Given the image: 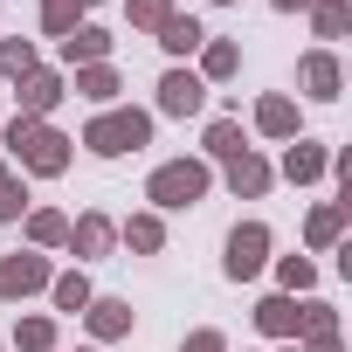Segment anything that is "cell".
<instances>
[{
    "label": "cell",
    "mask_w": 352,
    "mask_h": 352,
    "mask_svg": "<svg viewBox=\"0 0 352 352\" xmlns=\"http://www.w3.org/2000/svg\"><path fill=\"white\" fill-rule=\"evenodd\" d=\"M0 145H8L0 159H8L21 180H28V173H35V180H63L69 159H76V138L69 131H56L49 118H21V111L0 118Z\"/></svg>",
    "instance_id": "obj_1"
},
{
    "label": "cell",
    "mask_w": 352,
    "mask_h": 352,
    "mask_svg": "<svg viewBox=\"0 0 352 352\" xmlns=\"http://www.w3.org/2000/svg\"><path fill=\"white\" fill-rule=\"evenodd\" d=\"M208 194H214V166H208V159H159V166L145 173L152 214H187V208H201Z\"/></svg>",
    "instance_id": "obj_2"
},
{
    "label": "cell",
    "mask_w": 352,
    "mask_h": 352,
    "mask_svg": "<svg viewBox=\"0 0 352 352\" xmlns=\"http://www.w3.org/2000/svg\"><path fill=\"white\" fill-rule=\"evenodd\" d=\"M152 111H138V104H111V111H97L90 124H83V152L90 159H124V152H145L152 145Z\"/></svg>",
    "instance_id": "obj_3"
},
{
    "label": "cell",
    "mask_w": 352,
    "mask_h": 352,
    "mask_svg": "<svg viewBox=\"0 0 352 352\" xmlns=\"http://www.w3.org/2000/svg\"><path fill=\"white\" fill-rule=\"evenodd\" d=\"M270 256H276L270 221H235L228 242H221V276H228V283H256V276L270 270Z\"/></svg>",
    "instance_id": "obj_4"
},
{
    "label": "cell",
    "mask_w": 352,
    "mask_h": 352,
    "mask_svg": "<svg viewBox=\"0 0 352 352\" xmlns=\"http://www.w3.org/2000/svg\"><path fill=\"white\" fill-rule=\"evenodd\" d=\"M49 276H56V263H49L42 249H14V256H0V304H28V297H42Z\"/></svg>",
    "instance_id": "obj_5"
},
{
    "label": "cell",
    "mask_w": 352,
    "mask_h": 352,
    "mask_svg": "<svg viewBox=\"0 0 352 352\" xmlns=\"http://www.w3.org/2000/svg\"><path fill=\"white\" fill-rule=\"evenodd\" d=\"M111 249H118V221H111L104 208H83V214H69L63 256H76V270H83V263H104Z\"/></svg>",
    "instance_id": "obj_6"
},
{
    "label": "cell",
    "mask_w": 352,
    "mask_h": 352,
    "mask_svg": "<svg viewBox=\"0 0 352 352\" xmlns=\"http://www.w3.org/2000/svg\"><path fill=\"white\" fill-rule=\"evenodd\" d=\"M201 111H208V83L187 63H173L159 76V90H152V118H201Z\"/></svg>",
    "instance_id": "obj_7"
},
{
    "label": "cell",
    "mask_w": 352,
    "mask_h": 352,
    "mask_svg": "<svg viewBox=\"0 0 352 352\" xmlns=\"http://www.w3.org/2000/svg\"><path fill=\"white\" fill-rule=\"evenodd\" d=\"M249 124H256V138L290 145V138H304V104H297L290 90H263V97H256V111H249Z\"/></svg>",
    "instance_id": "obj_8"
},
{
    "label": "cell",
    "mask_w": 352,
    "mask_h": 352,
    "mask_svg": "<svg viewBox=\"0 0 352 352\" xmlns=\"http://www.w3.org/2000/svg\"><path fill=\"white\" fill-rule=\"evenodd\" d=\"M297 90H304L311 104H338V97H345V63H338V49H304V56H297Z\"/></svg>",
    "instance_id": "obj_9"
},
{
    "label": "cell",
    "mask_w": 352,
    "mask_h": 352,
    "mask_svg": "<svg viewBox=\"0 0 352 352\" xmlns=\"http://www.w3.org/2000/svg\"><path fill=\"white\" fill-rule=\"evenodd\" d=\"M63 97H69V76H63L56 63H35V69L14 83V111H21V118H49Z\"/></svg>",
    "instance_id": "obj_10"
},
{
    "label": "cell",
    "mask_w": 352,
    "mask_h": 352,
    "mask_svg": "<svg viewBox=\"0 0 352 352\" xmlns=\"http://www.w3.org/2000/svg\"><path fill=\"white\" fill-rule=\"evenodd\" d=\"M111 49H118V35H111V28H97V21H83V28H69V35L56 42V69L69 76V69H90V63H111Z\"/></svg>",
    "instance_id": "obj_11"
},
{
    "label": "cell",
    "mask_w": 352,
    "mask_h": 352,
    "mask_svg": "<svg viewBox=\"0 0 352 352\" xmlns=\"http://www.w3.org/2000/svg\"><path fill=\"white\" fill-rule=\"evenodd\" d=\"M324 166H331V145H324V138H290L283 159H276V180H290V187H318Z\"/></svg>",
    "instance_id": "obj_12"
},
{
    "label": "cell",
    "mask_w": 352,
    "mask_h": 352,
    "mask_svg": "<svg viewBox=\"0 0 352 352\" xmlns=\"http://www.w3.org/2000/svg\"><path fill=\"white\" fill-rule=\"evenodd\" d=\"M345 221H352V201H318L304 214V256H331L345 242Z\"/></svg>",
    "instance_id": "obj_13"
},
{
    "label": "cell",
    "mask_w": 352,
    "mask_h": 352,
    "mask_svg": "<svg viewBox=\"0 0 352 352\" xmlns=\"http://www.w3.org/2000/svg\"><path fill=\"white\" fill-rule=\"evenodd\" d=\"M83 324H90V345H118V338L138 331V311L124 297H90L83 304Z\"/></svg>",
    "instance_id": "obj_14"
},
{
    "label": "cell",
    "mask_w": 352,
    "mask_h": 352,
    "mask_svg": "<svg viewBox=\"0 0 352 352\" xmlns=\"http://www.w3.org/2000/svg\"><path fill=\"white\" fill-rule=\"evenodd\" d=\"M221 187H228L235 201H263V194L276 187V166H270V159H263V152L249 145L242 159H228V166H221Z\"/></svg>",
    "instance_id": "obj_15"
},
{
    "label": "cell",
    "mask_w": 352,
    "mask_h": 352,
    "mask_svg": "<svg viewBox=\"0 0 352 352\" xmlns=\"http://www.w3.org/2000/svg\"><path fill=\"white\" fill-rule=\"evenodd\" d=\"M194 76L214 90V83H235L242 76V42H228V35H208L201 42V56H194Z\"/></svg>",
    "instance_id": "obj_16"
},
{
    "label": "cell",
    "mask_w": 352,
    "mask_h": 352,
    "mask_svg": "<svg viewBox=\"0 0 352 352\" xmlns=\"http://www.w3.org/2000/svg\"><path fill=\"white\" fill-rule=\"evenodd\" d=\"M242 152H249V131H242V118H235V111L208 118V131H201V159H208V166H228V159H242Z\"/></svg>",
    "instance_id": "obj_17"
},
{
    "label": "cell",
    "mask_w": 352,
    "mask_h": 352,
    "mask_svg": "<svg viewBox=\"0 0 352 352\" xmlns=\"http://www.w3.org/2000/svg\"><path fill=\"white\" fill-rule=\"evenodd\" d=\"M42 297L56 304V318H83V304L97 297V283H90V270H76V263H69V270H56V276H49V290H42Z\"/></svg>",
    "instance_id": "obj_18"
},
{
    "label": "cell",
    "mask_w": 352,
    "mask_h": 352,
    "mask_svg": "<svg viewBox=\"0 0 352 352\" xmlns=\"http://www.w3.org/2000/svg\"><path fill=\"white\" fill-rule=\"evenodd\" d=\"M69 90H76L83 104L111 111V104H118V90H124V76H118V63H90V69H69Z\"/></svg>",
    "instance_id": "obj_19"
},
{
    "label": "cell",
    "mask_w": 352,
    "mask_h": 352,
    "mask_svg": "<svg viewBox=\"0 0 352 352\" xmlns=\"http://www.w3.org/2000/svg\"><path fill=\"white\" fill-rule=\"evenodd\" d=\"M63 235H69V214H63V208H28V214H21V249L56 256V249H63Z\"/></svg>",
    "instance_id": "obj_20"
},
{
    "label": "cell",
    "mask_w": 352,
    "mask_h": 352,
    "mask_svg": "<svg viewBox=\"0 0 352 352\" xmlns=\"http://www.w3.org/2000/svg\"><path fill=\"white\" fill-rule=\"evenodd\" d=\"M256 331L263 338H276V345H290L297 338V297H283V290H270V297H256Z\"/></svg>",
    "instance_id": "obj_21"
},
{
    "label": "cell",
    "mask_w": 352,
    "mask_h": 352,
    "mask_svg": "<svg viewBox=\"0 0 352 352\" xmlns=\"http://www.w3.org/2000/svg\"><path fill=\"white\" fill-rule=\"evenodd\" d=\"M118 242H124L131 256H159V249H166V214H152V208L124 214V221H118Z\"/></svg>",
    "instance_id": "obj_22"
},
{
    "label": "cell",
    "mask_w": 352,
    "mask_h": 352,
    "mask_svg": "<svg viewBox=\"0 0 352 352\" xmlns=\"http://www.w3.org/2000/svg\"><path fill=\"white\" fill-rule=\"evenodd\" d=\"M152 42H159V49H166L173 63H194V56H201V42H208V28H201L194 14H173V21H166V28H159Z\"/></svg>",
    "instance_id": "obj_23"
},
{
    "label": "cell",
    "mask_w": 352,
    "mask_h": 352,
    "mask_svg": "<svg viewBox=\"0 0 352 352\" xmlns=\"http://www.w3.org/2000/svg\"><path fill=\"white\" fill-rule=\"evenodd\" d=\"M270 276L283 297H318V263L311 256H270Z\"/></svg>",
    "instance_id": "obj_24"
},
{
    "label": "cell",
    "mask_w": 352,
    "mask_h": 352,
    "mask_svg": "<svg viewBox=\"0 0 352 352\" xmlns=\"http://www.w3.org/2000/svg\"><path fill=\"white\" fill-rule=\"evenodd\" d=\"M318 338H338V304L297 297V345H318Z\"/></svg>",
    "instance_id": "obj_25"
},
{
    "label": "cell",
    "mask_w": 352,
    "mask_h": 352,
    "mask_svg": "<svg viewBox=\"0 0 352 352\" xmlns=\"http://www.w3.org/2000/svg\"><path fill=\"white\" fill-rule=\"evenodd\" d=\"M304 21H311L318 49H331V42L352 28V0H311V8H304Z\"/></svg>",
    "instance_id": "obj_26"
},
{
    "label": "cell",
    "mask_w": 352,
    "mask_h": 352,
    "mask_svg": "<svg viewBox=\"0 0 352 352\" xmlns=\"http://www.w3.org/2000/svg\"><path fill=\"white\" fill-rule=\"evenodd\" d=\"M8 345H14V352H56V311H28V318H14Z\"/></svg>",
    "instance_id": "obj_27"
},
{
    "label": "cell",
    "mask_w": 352,
    "mask_h": 352,
    "mask_svg": "<svg viewBox=\"0 0 352 352\" xmlns=\"http://www.w3.org/2000/svg\"><path fill=\"white\" fill-rule=\"evenodd\" d=\"M35 63H42V49H35L28 35H0V90H14Z\"/></svg>",
    "instance_id": "obj_28"
},
{
    "label": "cell",
    "mask_w": 352,
    "mask_h": 352,
    "mask_svg": "<svg viewBox=\"0 0 352 352\" xmlns=\"http://www.w3.org/2000/svg\"><path fill=\"white\" fill-rule=\"evenodd\" d=\"M83 14H90L83 0H35V21H42V35H56V42H63L69 28H83Z\"/></svg>",
    "instance_id": "obj_29"
},
{
    "label": "cell",
    "mask_w": 352,
    "mask_h": 352,
    "mask_svg": "<svg viewBox=\"0 0 352 352\" xmlns=\"http://www.w3.org/2000/svg\"><path fill=\"white\" fill-rule=\"evenodd\" d=\"M28 208H35V201H28V180H21L8 159H0V221H14V228H21V214H28Z\"/></svg>",
    "instance_id": "obj_30"
},
{
    "label": "cell",
    "mask_w": 352,
    "mask_h": 352,
    "mask_svg": "<svg viewBox=\"0 0 352 352\" xmlns=\"http://www.w3.org/2000/svg\"><path fill=\"white\" fill-rule=\"evenodd\" d=\"M173 14H180L173 0H124V21H131V35H159Z\"/></svg>",
    "instance_id": "obj_31"
},
{
    "label": "cell",
    "mask_w": 352,
    "mask_h": 352,
    "mask_svg": "<svg viewBox=\"0 0 352 352\" xmlns=\"http://www.w3.org/2000/svg\"><path fill=\"white\" fill-rule=\"evenodd\" d=\"M180 352H235V345H228V331H221V324H194V331L180 338Z\"/></svg>",
    "instance_id": "obj_32"
},
{
    "label": "cell",
    "mask_w": 352,
    "mask_h": 352,
    "mask_svg": "<svg viewBox=\"0 0 352 352\" xmlns=\"http://www.w3.org/2000/svg\"><path fill=\"white\" fill-rule=\"evenodd\" d=\"M270 8H276V14H304V8H311V0H270Z\"/></svg>",
    "instance_id": "obj_33"
},
{
    "label": "cell",
    "mask_w": 352,
    "mask_h": 352,
    "mask_svg": "<svg viewBox=\"0 0 352 352\" xmlns=\"http://www.w3.org/2000/svg\"><path fill=\"white\" fill-rule=\"evenodd\" d=\"M304 352H345V338H318V345H304Z\"/></svg>",
    "instance_id": "obj_34"
},
{
    "label": "cell",
    "mask_w": 352,
    "mask_h": 352,
    "mask_svg": "<svg viewBox=\"0 0 352 352\" xmlns=\"http://www.w3.org/2000/svg\"><path fill=\"white\" fill-rule=\"evenodd\" d=\"M56 352H69V345H56ZM76 352H104V345H76Z\"/></svg>",
    "instance_id": "obj_35"
},
{
    "label": "cell",
    "mask_w": 352,
    "mask_h": 352,
    "mask_svg": "<svg viewBox=\"0 0 352 352\" xmlns=\"http://www.w3.org/2000/svg\"><path fill=\"white\" fill-rule=\"evenodd\" d=\"M208 8H242V0H208Z\"/></svg>",
    "instance_id": "obj_36"
},
{
    "label": "cell",
    "mask_w": 352,
    "mask_h": 352,
    "mask_svg": "<svg viewBox=\"0 0 352 352\" xmlns=\"http://www.w3.org/2000/svg\"><path fill=\"white\" fill-rule=\"evenodd\" d=\"M276 352H304V345H297V338H290V345H276Z\"/></svg>",
    "instance_id": "obj_37"
},
{
    "label": "cell",
    "mask_w": 352,
    "mask_h": 352,
    "mask_svg": "<svg viewBox=\"0 0 352 352\" xmlns=\"http://www.w3.org/2000/svg\"><path fill=\"white\" fill-rule=\"evenodd\" d=\"M0 118H8V90H0Z\"/></svg>",
    "instance_id": "obj_38"
},
{
    "label": "cell",
    "mask_w": 352,
    "mask_h": 352,
    "mask_svg": "<svg viewBox=\"0 0 352 352\" xmlns=\"http://www.w3.org/2000/svg\"><path fill=\"white\" fill-rule=\"evenodd\" d=\"M83 8H104V0H83Z\"/></svg>",
    "instance_id": "obj_39"
},
{
    "label": "cell",
    "mask_w": 352,
    "mask_h": 352,
    "mask_svg": "<svg viewBox=\"0 0 352 352\" xmlns=\"http://www.w3.org/2000/svg\"><path fill=\"white\" fill-rule=\"evenodd\" d=\"M0 352H8V338H0Z\"/></svg>",
    "instance_id": "obj_40"
}]
</instances>
